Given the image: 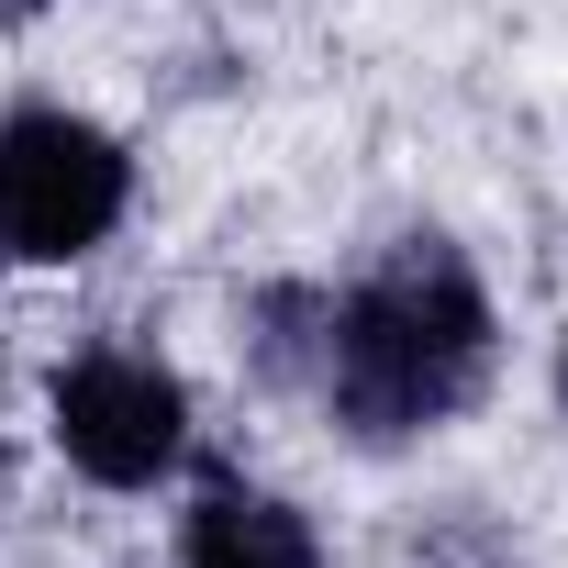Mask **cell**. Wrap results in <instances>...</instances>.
I'll list each match as a JSON object with an SVG mask.
<instances>
[{
    "mask_svg": "<svg viewBox=\"0 0 568 568\" xmlns=\"http://www.w3.org/2000/svg\"><path fill=\"white\" fill-rule=\"evenodd\" d=\"M490 357H501V313L479 291L468 245L446 234H390L346 291L324 302V413L346 446L390 457V446H424L435 424H457L479 390H490Z\"/></svg>",
    "mask_w": 568,
    "mask_h": 568,
    "instance_id": "cell-1",
    "label": "cell"
},
{
    "mask_svg": "<svg viewBox=\"0 0 568 568\" xmlns=\"http://www.w3.org/2000/svg\"><path fill=\"white\" fill-rule=\"evenodd\" d=\"M123 212H134V156L112 123L68 101L0 112V256L12 267H79L123 234Z\"/></svg>",
    "mask_w": 568,
    "mask_h": 568,
    "instance_id": "cell-2",
    "label": "cell"
},
{
    "mask_svg": "<svg viewBox=\"0 0 568 568\" xmlns=\"http://www.w3.org/2000/svg\"><path fill=\"white\" fill-rule=\"evenodd\" d=\"M45 424H57V457L90 479V490H156L179 457H190V379L156 357V346H79L45 390Z\"/></svg>",
    "mask_w": 568,
    "mask_h": 568,
    "instance_id": "cell-3",
    "label": "cell"
},
{
    "mask_svg": "<svg viewBox=\"0 0 568 568\" xmlns=\"http://www.w3.org/2000/svg\"><path fill=\"white\" fill-rule=\"evenodd\" d=\"M168 568H324V524H313L291 490H267V479L201 468Z\"/></svg>",
    "mask_w": 568,
    "mask_h": 568,
    "instance_id": "cell-4",
    "label": "cell"
},
{
    "mask_svg": "<svg viewBox=\"0 0 568 568\" xmlns=\"http://www.w3.org/2000/svg\"><path fill=\"white\" fill-rule=\"evenodd\" d=\"M324 302L335 291H313V278H267V291L245 302V368L278 379V390H313V368H324Z\"/></svg>",
    "mask_w": 568,
    "mask_h": 568,
    "instance_id": "cell-5",
    "label": "cell"
},
{
    "mask_svg": "<svg viewBox=\"0 0 568 568\" xmlns=\"http://www.w3.org/2000/svg\"><path fill=\"white\" fill-rule=\"evenodd\" d=\"M57 0H0V34H23V23H45Z\"/></svg>",
    "mask_w": 568,
    "mask_h": 568,
    "instance_id": "cell-6",
    "label": "cell"
},
{
    "mask_svg": "<svg viewBox=\"0 0 568 568\" xmlns=\"http://www.w3.org/2000/svg\"><path fill=\"white\" fill-rule=\"evenodd\" d=\"M557 390H568V335H557Z\"/></svg>",
    "mask_w": 568,
    "mask_h": 568,
    "instance_id": "cell-7",
    "label": "cell"
}]
</instances>
